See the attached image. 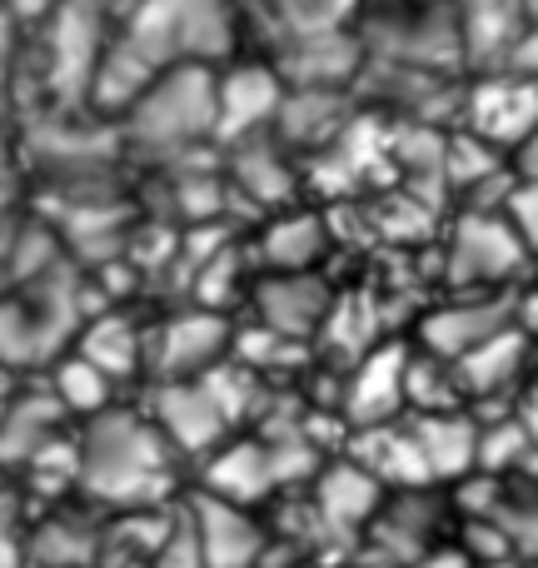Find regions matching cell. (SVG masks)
I'll use <instances>...</instances> for the list:
<instances>
[{"label":"cell","mask_w":538,"mask_h":568,"mask_svg":"<svg viewBox=\"0 0 538 568\" xmlns=\"http://www.w3.org/2000/svg\"><path fill=\"white\" fill-rule=\"evenodd\" d=\"M240 6L235 0H140L100 55L90 110L120 115L160 70L175 65H220L235 50Z\"/></svg>","instance_id":"cell-1"},{"label":"cell","mask_w":538,"mask_h":568,"mask_svg":"<svg viewBox=\"0 0 538 568\" xmlns=\"http://www.w3.org/2000/svg\"><path fill=\"white\" fill-rule=\"evenodd\" d=\"M75 494L105 514L160 509L180 499V454L165 444V434L145 409L110 404L95 419L75 424Z\"/></svg>","instance_id":"cell-2"},{"label":"cell","mask_w":538,"mask_h":568,"mask_svg":"<svg viewBox=\"0 0 538 568\" xmlns=\"http://www.w3.org/2000/svg\"><path fill=\"white\" fill-rule=\"evenodd\" d=\"M120 150L150 165H180L215 140V65L160 70L125 110H120Z\"/></svg>","instance_id":"cell-3"},{"label":"cell","mask_w":538,"mask_h":568,"mask_svg":"<svg viewBox=\"0 0 538 568\" xmlns=\"http://www.w3.org/2000/svg\"><path fill=\"white\" fill-rule=\"evenodd\" d=\"M110 30L115 26L105 16H95L90 6H75V0H60L50 10V20L40 26V85H45L50 105H90V85H95L100 55L110 45Z\"/></svg>","instance_id":"cell-4"},{"label":"cell","mask_w":538,"mask_h":568,"mask_svg":"<svg viewBox=\"0 0 538 568\" xmlns=\"http://www.w3.org/2000/svg\"><path fill=\"white\" fill-rule=\"evenodd\" d=\"M524 265H529V245L504 210H464L449 235V255H444V280L454 294L504 290Z\"/></svg>","instance_id":"cell-5"},{"label":"cell","mask_w":538,"mask_h":568,"mask_svg":"<svg viewBox=\"0 0 538 568\" xmlns=\"http://www.w3.org/2000/svg\"><path fill=\"white\" fill-rule=\"evenodd\" d=\"M235 349V329L220 310L195 304V310H180L170 320H160L145 334V369L155 374V384L170 379H200L205 369L225 364V354Z\"/></svg>","instance_id":"cell-6"},{"label":"cell","mask_w":538,"mask_h":568,"mask_svg":"<svg viewBox=\"0 0 538 568\" xmlns=\"http://www.w3.org/2000/svg\"><path fill=\"white\" fill-rule=\"evenodd\" d=\"M459 115H464V130L479 135L484 145L519 150L538 130V85L509 75V70H489L479 85L464 90Z\"/></svg>","instance_id":"cell-7"},{"label":"cell","mask_w":538,"mask_h":568,"mask_svg":"<svg viewBox=\"0 0 538 568\" xmlns=\"http://www.w3.org/2000/svg\"><path fill=\"white\" fill-rule=\"evenodd\" d=\"M150 419L165 434V444L180 454V464H200L215 444H225L235 434V424L225 419V409L215 404V394L205 389V379H170L155 384L150 399Z\"/></svg>","instance_id":"cell-8"},{"label":"cell","mask_w":538,"mask_h":568,"mask_svg":"<svg viewBox=\"0 0 538 568\" xmlns=\"http://www.w3.org/2000/svg\"><path fill=\"white\" fill-rule=\"evenodd\" d=\"M105 509L90 499L45 504V514H30L26 529V564L35 568H95L105 549Z\"/></svg>","instance_id":"cell-9"},{"label":"cell","mask_w":538,"mask_h":568,"mask_svg":"<svg viewBox=\"0 0 538 568\" xmlns=\"http://www.w3.org/2000/svg\"><path fill=\"white\" fill-rule=\"evenodd\" d=\"M384 494H389V489H384L379 479H369V474H364L349 454H344V459H334V464H319V474L309 479V509H314V519H319L324 544L364 539V529L374 524Z\"/></svg>","instance_id":"cell-10"},{"label":"cell","mask_w":538,"mask_h":568,"mask_svg":"<svg viewBox=\"0 0 538 568\" xmlns=\"http://www.w3.org/2000/svg\"><path fill=\"white\" fill-rule=\"evenodd\" d=\"M364 60L369 55L354 30H314V36L280 40L270 65L284 90H354Z\"/></svg>","instance_id":"cell-11"},{"label":"cell","mask_w":538,"mask_h":568,"mask_svg":"<svg viewBox=\"0 0 538 568\" xmlns=\"http://www.w3.org/2000/svg\"><path fill=\"white\" fill-rule=\"evenodd\" d=\"M284 100V80L274 75L270 60H245V65L215 70V140L235 145L245 135L274 125Z\"/></svg>","instance_id":"cell-12"},{"label":"cell","mask_w":538,"mask_h":568,"mask_svg":"<svg viewBox=\"0 0 538 568\" xmlns=\"http://www.w3.org/2000/svg\"><path fill=\"white\" fill-rule=\"evenodd\" d=\"M514 310L519 304L499 290H474V294H454L449 304L424 314V329H419V344L424 354H439V359H459V354L479 349L484 339H494L499 329L514 324Z\"/></svg>","instance_id":"cell-13"},{"label":"cell","mask_w":538,"mask_h":568,"mask_svg":"<svg viewBox=\"0 0 538 568\" xmlns=\"http://www.w3.org/2000/svg\"><path fill=\"white\" fill-rule=\"evenodd\" d=\"M185 504H190V519H195L205 568H265L270 524H260L255 509L210 499V494H185Z\"/></svg>","instance_id":"cell-14"},{"label":"cell","mask_w":538,"mask_h":568,"mask_svg":"<svg viewBox=\"0 0 538 568\" xmlns=\"http://www.w3.org/2000/svg\"><path fill=\"white\" fill-rule=\"evenodd\" d=\"M70 429H75V419L55 404V394L45 389V379L20 384V389L10 384L6 414H0V474H6V479L20 474L45 444H55L60 434H70Z\"/></svg>","instance_id":"cell-15"},{"label":"cell","mask_w":538,"mask_h":568,"mask_svg":"<svg viewBox=\"0 0 538 568\" xmlns=\"http://www.w3.org/2000/svg\"><path fill=\"white\" fill-rule=\"evenodd\" d=\"M274 489H280V479H274L265 439H225L200 459V489L195 494L240 504V509H260Z\"/></svg>","instance_id":"cell-16"},{"label":"cell","mask_w":538,"mask_h":568,"mask_svg":"<svg viewBox=\"0 0 538 568\" xmlns=\"http://www.w3.org/2000/svg\"><path fill=\"white\" fill-rule=\"evenodd\" d=\"M534 364V334H524L519 324L499 329L494 339H484L479 349L454 359V384H459L464 404H484V399H504L529 379Z\"/></svg>","instance_id":"cell-17"},{"label":"cell","mask_w":538,"mask_h":568,"mask_svg":"<svg viewBox=\"0 0 538 568\" xmlns=\"http://www.w3.org/2000/svg\"><path fill=\"white\" fill-rule=\"evenodd\" d=\"M429 504H434V484H429V489H394V494H384L374 524L364 529L369 549L379 554V559L404 564V568L419 559V554H429L434 544L444 539L439 524H434L439 514H434Z\"/></svg>","instance_id":"cell-18"},{"label":"cell","mask_w":538,"mask_h":568,"mask_svg":"<svg viewBox=\"0 0 538 568\" xmlns=\"http://www.w3.org/2000/svg\"><path fill=\"white\" fill-rule=\"evenodd\" d=\"M354 90H284L280 115H274V140L284 150H334L349 135Z\"/></svg>","instance_id":"cell-19"},{"label":"cell","mask_w":538,"mask_h":568,"mask_svg":"<svg viewBox=\"0 0 538 568\" xmlns=\"http://www.w3.org/2000/svg\"><path fill=\"white\" fill-rule=\"evenodd\" d=\"M225 150H230L225 185L235 190V195H245L250 205H260V210H284V200L294 195L300 175H294V155L274 140V130L245 135Z\"/></svg>","instance_id":"cell-20"},{"label":"cell","mask_w":538,"mask_h":568,"mask_svg":"<svg viewBox=\"0 0 538 568\" xmlns=\"http://www.w3.org/2000/svg\"><path fill=\"white\" fill-rule=\"evenodd\" d=\"M255 314L280 339H309L329 320V284L314 270H304V275H274L270 270L255 284Z\"/></svg>","instance_id":"cell-21"},{"label":"cell","mask_w":538,"mask_h":568,"mask_svg":"<svg viewBox=\"0 0 538 568\" xmlns=\"http://www.w3.org/2000/svg\"><path fill=\"white\" fill-rule=\"evenodd\" d=\"M459 16V50L469 65H484L489 70H504L509 50L519 45V36L534 26L529 16V0H464L454 6Z\"/></svg>","instance_id":"cell-22"},{"label":"cell","mask_w":538,"mask_h":568,"mask_svg":"<svg viewBox=\"0 0 538 568\" xmlns=\"http://www.w3.org/2000/svg\"><path fill=\"white\" fill-rule=\"evenodd\" d=\"M409 434L419 444V459L429 469V484L464 479L479 469V424L464 409H434L409 414Z\"/></svg>","instance_id":"cell-23"},{"label":"cell","mask_w":538,"mask_h":568,"mask_svg":"<svg viewBox=\"0 0 538 568\" xmlns=\"http://www.w3.org/2000/svg\"><path fill=\"white\" fill-rule=\"evenodd\" d=\"M349 459L359 464L369 479H379L384 489H429V469H424V459H419V444H414V434H409V419L354 429Z\"/></svg>","instance_id":"cell-24"},{"label":"cell","mask_w":538,"mask_h":568,"mask_svg":"<svg viewBox=\"0 0 538 568\" xmlns=\"http://www.w3.org/2000/svg\"><path fill=\"white\" fill-rule=\"evenodd\" d=\"M404 349H374L369 359L354 369L349 394H344V414H349L354 429H369V424H389L404 409Z\"/></svg>","instance_id":"cell-25"},{"label":"cell","mask_w":538,"mask_h":568,"mask_svg":"<svg viewBox=\"0 0 538 568\" xmlns=\"http://www.w3.org/2000/svg\"><path fill=\"white\" fill-rule=\"evenodd\" d=\"M75 354L90 359L120 389V384H130L145 369V329H135L125 314H95V320L80 324Z\"/></svg>","instance_id":"cell-26"},{"label":"cell","mask_w":538,"mask_h":568,"mask_svg":"<svg viewBox=\"0 0 538 568\" xmlns=\"http://www.w3.org/2000/svg\"><path fill=\"white\" fill-rule=\"evenodd\" d=\"M324 250H329V230L314 210H280L260 235V255L274 275H304V270L319 265Z\"/></svg>","instance_id":"cell-27"},{"label":"cell","mask_w":538,"mask_h":568,"mask_svg":"<svg viewBox=\"0 0 538 568\" xmlns=\"http://www.w3.org/2000/svg\"><path fill=\"white\" fill-rule=\"evenodd\" d=\"M45 389L55 394V404H60V409H65L75 424L95 419L100 409H110V404H115V384H110L90 359H80L75 349L55 354V359L45 364Z\"/></svg>","instance_id":"cell-28"},{"label":"cell","mask_w":538,"mask_h":568,"mask_svg":"<svg viewBox=\"0 0 538 568\" xmlns=\"http://www.w3.org/2000/svg\"><path fill=\"white\" fill-rule=\"evenodd\" d=\"M280 40L290 36H314V30H344L359 10V0H265ZM274 40V45H280Z\"/></svg>","instance_id":"cell-29"},{"label":"cell","mask_w":538,"mask_h":568,"mask_svg":"<svg viewBox=\"0 0 538 568\" xmlns=\"http://www.w3.org/2000/svg\"><path fill=\"white\" fill-rule=\"evenodd\" d=\"M538 444L529 439V429H524L519 414H509V419H494V424H479V469L499 474V469H514V464H524Z\"/></svg>","instance_id":"cell-30"},{"label":"cell","mask_w":538,"mask_h":568,"mask_svg":"<svg viewBox=\"0 0 538 568\" xmlns=\"http://www.w3.org/2000/svg\"><path fill=\"white\" fill-rule=\"evenodd\" d=\"M155 568H205V554H200V534L195 519H190V504L180 499L170 509V529L155 549Z\"/></svg>","instance_id":"cell-31"},{"label":"cell","mask_w":538,"mask_h":568,"mask_svg":"<svg viewBox=\"0 0 538 568\" xmlns=\"http://www.w3.org/2000/svg\"><path fill=\"white\" fill-rule=\"evenodd\" d=\"M26 529H30V509L20 489H0V568H20L26 564Z\"/></svg>","instance_id":"cell-32"},{"label":"cell","mask_w":538,"mask_h":568,"mask_svg":"<svg viewBox=\"0 0 538 568\" xmlns=\"http://www.w3.org/2000/svg\"><path fill=\"white\" fill-rule=\"evenodd\" d=\"M504 215H509V225L519 230V240L529 245V255H538V185L534 180L514 175V190H509V200H504Z\"/></svg>","instance_id":"cell-33"},{"label":"cell","mask_w":538,"mask_h":568,"mask_svg":"<svg viewBox=\"0 0 538 568\" xmlns=\"http://www.w3.org/2000/svg\"><path fill=\"white\" fill-rule=\"evenodd\" d=\"M16 180H20L16 145H10L6 125H0V215H10V205H16Z\"/></svg>","instance_id":"cell-34"},{"label":"cell","mask_w":538,"mask_h":568,"mask_svg":"<svg viewBox=\"0 0 538 568\" xmlns=\"http://www.w3.org/2000/svg\"><path fill=\"white\" fill-rule=\"evenodd\" d=\"M409 568H479V564H474V554L464 549V544H444L439 539L429 554H419Z\"/></svg>","instance_id":"cell-35"},{"label":"cell","mask_w":538,"mask_h":568,"mask_svg":"<svg viewBox=\"0 0 538 568\" xmlns=\"http://www.w3.org/2000/svg\"><path fill=\"white\" fill-rule=\"evenodd\" d=\"M514 175H519V180H534V185H538V130H534L529 140H524L519 150H514Z\"/></svg>","instance_id":"cell-36"},{"label":"cell","mask_w":538,"mask_h":568,"mask_svg":"<svg viewBox=\"0 0 538 568\" xmlns=\"http://www.w3.org/2000/svg\"><path fill=\"white\" fill-rule=\"evenodd\" d=\"M16 36H20L16 20H10L6 10H0V85L10 80V60H16Z\"/></svg>","instance_id":"cell-37"},{"label":"cell","mask_w":538,"mask_h":568,"mask_svg":"<svg viewBox=\"0 0 538 568\" xmlns=\"http://www.w3.org/2000/svg\"><path fill=\"white\" fill-rule=\"evenodd\" d=\"M519 419H524V429H529V439L538 444V374L529 384H524V404H519Z\"/></svg>","instance_id":"cell-38"},{"label":"cell","mask_w":538,"mask_h":568,"mask_svg":"<svg viewBox=\"0 0 538 568\" xmlns=\"http://www.w3.org/2000/svg\"><path fill=\"white\" fill-rule=\"evenodd\" d=\"M75 6H90V10H95V16H105L110 26H120V20H125L130 10L140 6V0H75Z\"/></svg>","instance_id":"cell-39"},{"label":"cell","mask_w":538,"mask_h":568,"mask_svg":"<svg viewBox=\"0 0 538 568\" xmlns=\"http://www.w3.org/2000/svg\"><path fill=\"white\" fill-rule=\"evenodd\" d=\"M364 568H404V564H389V559H379V554H369V564Z\"/></svg>","instance_id":"cell-40"},{"label":"cell","mask_w":538,"mask_h":568,"mask_svg":"<svg viewBox=\"0 0 538 568\" xmlns=\"http://www.w3.org/2000/svg\"><path fill=\"white\" fill-rule=\"evenodd\" d=\"M6 394H10V374H0V414H6Z\"/></svg>","instance_id":"cell-41"},{"label":"cell","mask_w":538,"mask_h":568,"mask_svg":"<svg viewBox=\"0 0 538 568\" xmlns=\"http://www.w3.org/2000/svg\"><path fill=\"white\" fill-rule=\"evenodd\" d=\"M290 568H324V559H304V564H290Z\"/></svg>","instance_id":"cell-42"},{"label":"cell","mask_w":538,"mask_h":568,"mask_svg":"<svg viewBox=\"0 0 538 568\" xmlns=\"http://www.w3.org/2000/svg\"><path fill=\"white\" fill-rule=\"evenodd\" d=\"M6 484H10V479H6V474H0V489H6Z\"/></svg>","instance_id":"cell-43"},{"label":"cell","mask_w":538,"mask_h":568,"mask_svg":"<svg viewBox=\"0 0 538 568\" xmlns=\"http://www.w3.org/2000/svg\"><path fill=\"white\" fill-rule=\"evenodd\" d=\"M20 568H35V564H20Z\"/></svg>","instance_id":"cell-44"}]
</instances>
